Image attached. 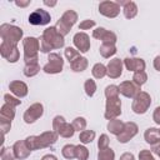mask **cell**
I'll return each mask as SVG.
<instances>
[{"mask_svg": "<svg viewBox=\"0 0 160 160\" xmlns=\"http://www.w3.org/2000/svg\"><path fill=\"white\" fill-rule=\"evenodd\" d=\"M94 138H95V132H94L92 130H84V131H81L80 135H79V140H80L81 142H84V144L91 142V141L94 140Z\"/></svg>", "mask_w": 160, "mask_h": 160, "instance_id": "484cf974", "label": "cell"}, {"mask_svg": "<svg viewBox=\"0 0 160 160\" xmlns=\"http://www.w3.org/2000/svg\"><path fill=\"white\" fill-rule=\"evenodd\" d=\"M136 132H138V126H136V124H134V122H126V124H124L122 131L118 135V141H119V142H126V141H129L134 135H136Z\"/></svg>", "mask_w": 160, "mask_h": 160, "instance_id": "7c38bea8", "label": "cell"}, {"mask_svg": "<svg viewBox=\"0 0 160 160\" xmlns=\"http://www.w3.org/2000/svg\"><path fill=\"white\" fill-rule=\"evenodd\" d=\"M108 129L110 130V132H112V134H115V135H119V134L122 131V129H124V124H122L120 120L114 119V120H111V121L109 122Z\"/></svg>", "mask_w": 160, "mask_h": 160, "instance_id": "603a6c76", "label": "cell"}, {"mask_svg": "<svg viewBox=\"0 0 160 160\" xmlns=\"http://www.w3.org/2000/svg\"><path fill=\"white\" fill-rule=\"evenodd\" d=\"M12 149H14V155L18 159H25V158H28L29 154H30V151H31L28 148V145H26L25 141H18V142H15V145H14Z\"/></svg>", "mask_w": 160, "mask_h": 160, "instance_id": "ac0fdd59", "label": "cell"}, {"mask_svg": "<svg viewBox=\"0 0 160 160\" xmlns=\"http://www.w3.org/2000/svg\"><path fill=\"white\" fill-rule=\"evenodd\" d=\"M154 121L160 125V108H156V109H155V112H154Z\"/></svg>", "mask_w": 160, "mask_h": 160, "instance_id": "b9f144b4", "label": "cell"}, {"mask_svg": "<svg viewBox=\"0 0 160 160\" xmlns=\"http://www.w3.org/2000/svg\"><path fill=\"white\" fill-rule=\"evenodd\" d=\"M95 90H96V85H95L94 80H90V79L86 80L85 81V91H86V94L89 96H92L94 92H95Z\"/></svg>", "mask_w": 160, "mask_h": 160, "instance_id": "836d02e7", "label": "cell"}, {"mask_svg": "<svg viewBox=\"0 0 160 160\" xmlns=\"http://www.w3.org/2000/svg\"><path fill=\"white\" fill-rule=\"evenodd\" d=\"M138 12V8L134 1H126L124 4V15L128 19H132Z\"/></svg>", "mask_w": 160, "mask_h": 160, "instance_id": "7402d4cb", "label": "cell"}, {"mask_svg": "<svg viewBox=\"0 0 160 160\" xmlns=\"http://www.w3.org/2000/svg\"><path fill=\"white\" fill-rule=\"evenodd\" d=\"M1 159L2 160H14V156L10 154V150L2 149V151H1Z\"/></svg>", "mask_w": 160, "mask_h": 160, "instance_id": "ab89813d", "label": "cell"}, {"mask_svg": "<svg viewBox=\"0 0 160 160\" xmlns=\"http://www.w3.org/2000/svg\"><path fill=\"white\" fill-rule=\"evenodd\" d=\"M65 56L69 59V61H74L75 59H78V58H80L79 56V52L75 50V49H72V48H66L65 49Z\"/></svg>", "mask_w": 160, "mask_h": 160, "instance_id": "e575fe53", "label": "cell"}, {"mask_svg": "<svg viewBox=\"0 0 160 160\" xmlns=\"http://www.w3.org/2000/svg\"><path fill=\"white\" fill-rule=\"evenodd\" d=\"M15 4H16L18 6H26V5H29V4H30V1H29V0H28V1H25V2H21V1H16Z\"/></svg>", "mask_w": 160, "mask_h": 160, "instance_id": "7dc6e473", "label": "cell"}, {"mask_svg": "<svg viewBox=\"0 0 160 160\" xmlns=\"http://www.w3.org/2000/svg\"><path fill=\"white\" fill-rule=\"evenodd\" d=\"M41 160H58V159H56L54 155H45Z\"/></svg>", "mask_w": 160, "mask_h": 160, "instance_id": "bcb514c9", "label": "cell"}, {"mask_svg": "<svg viewBox=\"0 0 160 160\" xmlns=\"http://www.w3.org/2000/svg\"><path fill=\"white\" fill-rule=\"evenodd\" d=\"M74 44L75 46L81 51V52H86L90 49V41H89V36L84 32H78L74 36Z\"/></svg>", "mask_w": 160, "mask_h": 160, "instance_id": "9a60e30c", "label": "cell"}, {"mask_svg": "<svg viewBox=\"0 0 160 160\" xmlns=\"http://www.w3.org/2000/svg\"><path fill=\"white\" fill-rule=\"evenodd\" d=\"M120 160H134V155L126 152V154H124V155L120 158Z\"/></svg>", "mask_w": 160, "mask_h": 160, "instance_id": "7bdbcfd3", "label": "cell"}, {"mask_svg": "<svg viewBox=\"0 0 160 160\" xmlns=\"http://www.w3.org/2000/svg\"><path fill=\"white\" fill-rule=\"evenodd\" d=\"M108 145H109V138L104 134V135H101V136H100L98 146H99V149H100V150H104V149H108Z\"/></svg>", "mask_w": 160, "mask_h": 160, "instance_id": "8d00e7d4", "label": "cell"}, {"mask_svg": "<svg viewBox=\"0 0 160 160\" xmlns=\"http://www.w3.org/2000/svg\"><path fill=\"white\" fill-rule=\"evenodd\" d=\"M52 126H54V130H56V132L64 138H71L74 135V131H75L74 126L70 124H66L62 116H56L54 119Z\"/></svg>", "mask_w": 160, "mask_h": 160, "instance_id": "8992f818", "label": "cell"}, {"mask_svg": "<svg viewBox=\"0 0 160 160\" xmlns=\"http://www.w3.org/2000/svg\"><path fill=\"white\" fill-rule=\"evenodd\" d=\"M95 25V22L92 21V20H85V21H82L81 24H80V29L81 30H85V29H89V28H91V26H94Z\"/></svg>", "mask_w": 160, "mask_h": 160, "instance_id": "60d3db41", "label": "cell"}, {"mask_svg": "<svg viewBox=\"0 0 160 160\" xmlns=\"http://www.w3.org/2000/svg\"><path fill=\"white\" fill-rule=\"evenodd\" d=\"M44 4L48 5V6H54L56 2H55V1H51V2H50V1H44Z\"/></svg>", "mask_w": 160, "mask_h": 160, "instance_id": "c3c4849f", "label": "cell"}, {"mask_svg": "<svg viewBox=\"0 0 160 160\" xmlns=\"http://www.w3.org/2000/svg\"><path fill=\"white\" fill-rule=\"evenodd\" d=\"M106 74H108V70H106V68H105L102 64H96V65H94V68H92V75H94L96 79L104 78Z\"/></svg>", "mask_w": 160, "mask_h": 160, "instance_id": "4316f807", "label": "cell"}, {"mask_svg": "<svg viewBox=\"0 0 160 160\" xmlns=\"http://www.w3.org/2000/svg\"><path fill=\"white\" fill-rule=\"evenodd\" d=\"M58 139V135L52 131H48L41 134L40 136H29L26 138L25 142L30 150H35L39 148H45L49 145H52Z\"/></svg>", "mask_w": 160, "mask_h": 160, "instance_id": "7a4b0ae2", "label": "cell"}, {"mask_svg": "<svg viewBox=\"0 0 160 160\" xmlns=\"http://www.w3.org/2000/svg\"><path fill=\"white\" fill-rule=\"evenodd\" d=\"M119 92H120L119 91V88L115 86V85H110V86H108L105 89V95H106L108 99H110V98H118V94Z\"/></svg>", "mask_w": 160, "mask_h": 160, "instance_id": "1f68e13d", "label": "cell"}, {"mask_svg": "<svg viewBox=\"0 0 160 160\" xmlns=\"http://www.w3.org/2000/svg\"><path fill=\"white\" fill-rule=\"evenodd\" d=\"M119 91L122 94V95H125V96H128V98H134L135 95H138L139 94V86L138 85H135V84H132V82H130V81H125V82H122L120 86H119Z\"/></svg>", "mask_w": 160, "mask_h": 160, "instance_id": "2e32d148", "label": "cell"}, {"mask_svg": "<svg viewBox=\"0 0 160 160\" xmlns=\"http://www.w3.org/2000/svg\"><path fill=\"white\" fill-rule=\"evenodd\" d=\"M159 132H160V130H159Z\"/></svg>", "mask_w": 160, "mask_h": 160, "instance_id": "681fc988", "label": "cell"}, {"mask_svg": "<svg viewBox=\"0 0 160 160\" xmlns=\"http://www.w3.org/2000/svg\"><path fill=\"white\" fill-rule=\"evenodd\" d=\"M125 65L129 71H142L145 69V62L142 59L128 58L125 59Z\"/></svg>", "mask_w": 160, "mask_h": 160, "instance_id": "d6986e66", "label": "cell"}, {"mask_svg": "<svg viewBox=\"0 0 160 160\" xmlns=\"http://www.w3.org/2000/svg\"><path fill=\"white\" fill-rule=\"evenodd\" d=\"M139 158H140V160H154L152 155H151L150 151H148V150H142V151L139 154Z\"/></svg>", "mask_w": 160, "mask_h": 160, "instance_id": "74e56055", "label": "cell"}, {"mask_svg": "<svg viewBox=\"0 0 160 160\" xmlns=\"http://www.w3.org/2000/svg\"><path fill=\"white\" fill-rule=\"evenodd\" d=\"M50 14L42 9H36L29 15V22L31 25H46L50 22Z\"/></svg>", "mask_w": 160, "mask_h": 160, "instance_id": "ba28073f", "label": "cell"}, {"mask_svg": "<svg viewBox=\"0 0 160 160\" xmlns=\"http://www.w3.org/2000/svg\"><path fill=\"white\" fill-rule=\"evenodd\" d=\"M62 59L58 54H50L49 55V64L44 66V71L48 74H55L60 72L62 69Z\"/></svg>", "mask_w": 160, "mask_h": 160, "instance_id": "9c48e42d", "label": "cell"}, {"mask_svg": "<svg viewBox=\"0 0 160 160\" xmlns=\"http://www.w3.org/2000/svg\"><path fill=\"white\" fill-rule=\"evenodd\" d=\"M25 61L26 64H36V52L39 50V41L35 38H26L24 40Z\"/></svg>", "mask_w": 160, "mask_h": 160, "instance_id": "3957f363", "label": "cell"}, {"mask_svg": "<svg viewBox=\"0 0 160 160\" xmlns=\"http://www.w3.org/2000/svg\"><path fill=\"white\" fill-rule=\"evenodd\" d=\"M4 98H5L6 102H8V104H10V106H16V105H19V104H20V100H16V99H14L12 96H10V95H8V94H6Z\"/></svg>", "mask_w": 160, "mask_h": 160, "instance_id": "f35d334b", "label": "cell"}, {"mask_svg": "<svg viewBox=\"0 0 160 160\" xmlns=\"http://www.w3.org/2000/svg\"><path fill=\"white\" fill-rule=\"evenodd\" d=\"M99 11L108 18H115L120 11V6L114 1H102L99 5Z\"/></svg>", "mask_w": 160, "mask_h": 160, "instance_id": "8fae6325", "label": "cell"}, {"mask_svg": "<svg viewBox=\"0 0 160 160\" xmlns=\"http://www.w3.org/2000/svg\"><path fill=\"white\" fill-rule=\"evenodd\" d=\"M152 151L160 156V142H158L156 145H154V146H152Z\"/></svg>", "mask_w": 160, "mask_h": 160, "instance_id": "f6af8a7d", "label": "cell"}, {"mask_svg": "<svg viewBox=\"0 0 160 160\" xmlns=\"http://www.w3.org/2000/svg\"><path fill=\"white\" fill-rule=\"evenodd\" d=\"M120 108H121V102H120L119 98H110V99H108L105 118L110 119V120H114L118 115H120V112H121Z\"/></svg>", "mask_w": 160, "mask_h": 160, "instance_id": "30bf717a", "label": "cell"}, {"mask_svg": "<svg viewBox=\"0 0 160 160\" xmlns=\"http://www.w3.org/2000/svg\"><path fill=\"white\" fill-rule=\"evenodd\" d=\"M76 19H78L76 12L72 11V10H68V11L61 16V19L58 21V25H56V29H59L58 31H59L62 36L66 35V34L69 32L70 28L75 24Z\"/></svg>", "mask_w": 160, "mask_h": 160, "instance_id": "277c9868", "label": "cell"}, {"mask_svg": "<svg viewBox=\"0 0 160 160\" xmlns=\"http://www.w3.org/2000/svg\"><path fill=\"white\" fill-rule=\"evenodd\" d=\"M88 66V60L85 58H78L71 62V69L74 71H82Z\"/></svg>", "mask_w": 160, "mask_h": 160, "instance_id": "cb8c5ba5", "label": "cell"}, {"mask_svg": "<svg viewBox=\"0 0 160 160\" xmlns=\"http://www.w3.org/2000/svg\"><path fill=\"white\" fill-rule=\"evenodd\" d=\"M116 52V49L114 45L111 44H102L101 48H100V54L104 56V58H109L111 55H114Z\"/></svg>", "mask_w": 160, "mask_h": 160, "instance_id": "d4e9b609", "label": "cell"}, {"mask_svg": "<svg viewBox=\"0 0 160 160\" xmlns=\"http://www.w3.org/2000/svg\"><path fill=\"white\" fill-rule=\"evenodd\" d=\"M38 71H39L38 64H26V66L24 69V74L26 76H32V75L38 74Z\"/></svg>", "mask_w": 160, "mask_h": 160, "instance_id": "4dcf8cb0", "label": "cell"}, {"mask_svg": "<svg viewBox=\"0 0 160 160\" xmlns=\"http://www.w3.org/2000/svg\"><path fill=\"white\" fill-rule=\"evenodd\" d=\"M88 155H89V151L85 146H76V158L80 159V160H86L88 159Z\"/></svg>", "mask_w": 160, "mask_h": 160, "instance_id": "d6a6232c", "label": "cell"}, {"mask_svg": "<svg viewBox=\"0 0 160 160\" xmlns=\"http://www.w3.org/2000/svg\"><path fill=\"white\" fill-rule=\"evenodd\" d=\"M21 35H22V30L16 28V26L6 25V24H4L1 26V36H2L4 41H6V42L15 45L20 40Z\"/></svg>", "mask_w": 160, "mask_h": 160, "instance_id": "5b68a950", "label": "cell"}, {"mask_svg": "<svg viewBox=\"0 0 160 160\" xmlns=\"http://www.w3.org/2000/svg\"><path fill=\"white\" fill-rule=\"evenodd\" d=\"M92 36L96 38V39L102 40L104 44H111V45H114L115 41H116V35L114 32H111V31H108V30L102 29V28H98L96 30H94Z\"/></svg>", "mask_w": 160, "mask_h": 160, "instance_id": "5bb4252c", "label": "cell"}, {"mask_svg": "<svg viewBox=\"0 0 160 160\" xmlns=\"http://www.w3.org/2000/svg\"><path fill=\"white\" fill-rule=\"evenodd\" d=\"M132 80H134V82H135L138 86L142 85V84L146 81V74H145V71H144V70H142V71H136V72L134 74Z\"/></svg>", "mask_w": 160, "mask_h": 160, "instance_id": "f546056e", "label": "cell"}, {"mask_svg": "<svg viewBox=\"0 0 160 160\" xmlns=\"http://www.w3.org/2000/svg\"><path fill=\"white\" fill-rule=\"evenodd\" d=\"M121 69H122V64L120 59H112L110 60L109 65H108V75L110 78H118L121 75Z\"/></svg>", "mask_w": 160, "mask_h": 160, "instance_id": "e0dca14e", "label": "cell"}, {"mask_svg": "<svg viewBox=\"0 0 160 160\" xmlns=\"http://www.w3.org/2000/svg\"><path fill=\"white\" fill-rule=\"evenodd\" d=\"M62 155L66 159L76 158V146H74V145H65L62 148Z\"/></svg>", "mask_w": 160, "mask_h": 160, "instance_id": "83f0119b", "label": "cell"}, {"mask_svg": "<svg viewBox=\"0 0 160 160\" xmlns=\"http://www.w3.org/2000/svg\"><path fill=\"white\" fill-rule=\"evenodd\" d=\"M10 90L15 95H18L20 98H22V96H25L28 94V86L21 81H12L10 84Z\"/></svg>", "mask_w": 160, "mask_h": 160, "instance_id": "ffe728a7", "label": "cell"}, {"mask_svg": "<svg viewBox=\"0 0 160 160\" xmlns=\"http://www.w3.org/2000/svg\"><path fill=\"white\" fill-rule=\"evenodd\" d=\"M41 115H42V105L41 104H34L24 114V120H25V122L31 124L36 119H39Z\"/></svg>", "mask_w": 160, "mask_h": 160, "instance_id": "4fadbf2b", "label": "cell"}, {"mask_svg": "<svg viewBox=\"0 0 160 160\" xmlns=\"http://www.w3.org/2000/svg\"><path fill=\"white\" fill-rule=\"evenodd\" d=\"M61 46H64V39H62V35L58 31V29L55 26L46 29L41 38L40 50L42 52H49L50 50L58 49Z\"/></svg>", "mask_w": 160, "mask_h": 160, "instance_id": "6da1fadb", "label": "cell"}, {"mask_svg": "<svg viewBox=\"0 0 160 160\" xmlns=\"http://www.w3.org/2000/svg\"><path fill=\"white\" fill-rule=\"evenodd\" d=\"M72 126H74L75 130H79V131L80 130H84L85 126H86V121H85L84 118H76L74 120V122H72Z\"/></svg>", "mask_w": 160, "mask_h": 160, "instance_id": "d590c367", "label": "cell"}, {"mask_svg": "<svg viewBox=\"0 0 160 160\" xmlns=\"http://www.w3.org/2000/svg\"><path fill=\"white\" fill-rule=\"evenodd\" d=\"M150 102H151V99L146 92H139L135 96V100L132 102V110L136 114H144L148 110Z\"/></svg>", "mask_w": 160, "mask_h": 160, "instance_id": "52a82bcc", "label": "cell"}, {"mask_svg": "<svg viewBox=\"0 0 160 160\" xmlns=\"http://www.w3.org/2000/svg\"><path fill=\"white\" fill-rule=\"evenodd\" d=\"M98 159L99 160H114V151L109 148L104 149V150H100L99 155H98Z\"/></svg>", "mask_w": 160, "mask_h": 160, "instance_id": "f1b7e54d", "label": "cell"}, {"mask_svg": "<svg viewBox=\"0 0 160 160\" xmlns=\"http://www.w3.org/2000/svg\"><path fill=\"white\" fill-rule=\"evenodd\" d=\"M145 140L146 142L151 144V145H155L156 142H160V132L158 129L155 128H150L145 131Z\"/></svg>", "mask_w": 160, "mask_h": 160, "instance_id": "44dd1931", "label": "cell"}, {"mask_svg": "<svg viewBox=\"0 0 160 160\" xmlns=\"http://www.w3.org/2000/svg\"><path fill=\"white\" fill-rule=\"evenodd\" d=\"M154 66H155V69H156V70H159V71H160V55L155 58V60H154Z\"/></svg>", "mask_w": 160, "mask_h": 160, "instance_id": "ee69618b", "label": "cell"}]
</instances>
